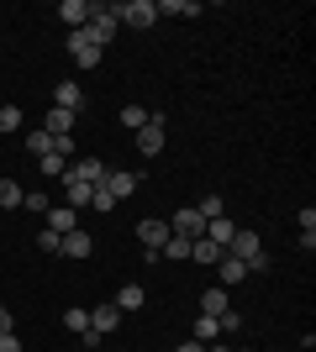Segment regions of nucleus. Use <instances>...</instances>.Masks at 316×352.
<instances>
[{
    "instance_id": "f704fd0d",
    "label": "nucleus",
    "mask_w": 316,
    "mask_h": 352,
    "mask_svg": "<svg viewBox=\"0 0 316 352\" xmlns=\"http://www.w3.org/2000/svg\"><path fill=\"white\" fill-rule=\"evenodd\" d=\"M216 321H222V331H238V326H242V316H238V310H222Z\"/></svg>"
},
{
    "instance_id": "1a4fd4ad",
    "label": "nucleus",
    "mask_w": 316,
    "mask_h": 352,
    "mask_svg": "<svg viewBox=\"0 0 316 352\" xmlns=\"http://www.w3.org/2000/svg\"><path fill=\"white\" fill-rule=\"evenodd\" d=\"M169 232H174V236H190V242H196V236L206 232V221H200V210H196V206H185V210H174Z\"/></svg>"
},
{
    "instance_id": "a878e982",
    "label": "nucleus",
    "mask_w": 316,
    "mask_h": 352,
    "mask_svg": "<svg viewBox=\"0 0 316 352\" xmlns=\"http://www.w3.org/2000/svg\"><path fill=\"white\" fill-rule=\"evenodd\" d=\"M153 121V111H143V105H121V126H132V132H143Z\"/></svg>"
},
{
    "instance_id": "bb28decb",
    "label": "nucleus",
    "mask_w": 316,
    "mask_h": 352,
    "mask_svg": "<svg viewBox=\"0 0 316 352\" xmlns=\"http://www.w3.org/2000/svg\"><path fill=\"white\" fill-rule=\"evenodd\" d=\"M301 248H306V252L316 248V210H311V206L301 210Z\"/></svg>"
},
{
    "instance_id": "c9c22d12",
    "label": "nucleus",
    "mask_w": 316,
    "mask_h": 352,
    "mask_svg": "<svg viewBox=\"0 0 316 352\" xmlns=\"http://www.w3.org/2000/svg\"><path fill=\"white\" fill-rule=\"evenodd\" d=\"M0 352H21V337H16V331H0Z\"/></svg>"
},
{
    "instance_id": "a211bd4d",
    "label": "nucleus",
    "mask_w": 316,
    "mask_h": 352,
    "mask_svg": "<svg viewBox=\"0 0 316 352\" xmlns=\"http://www.w3.org/2000/svg\"><path fill=\"white\" fill-rule=\"evenodd\" d=\"M69 168H74V174L85 179V184H95V190H101V184H105V174H111V168H105L101 158H79V163H69Z\"/></svg>"
},
{
    "instance_id": "f3484780",
    "label": "nucleus",
    "mask_w": 316,
    "mask_h": 352,
    "mask_svg": "<svg viewBox=\"0 0 316 352\" xmlns=\"http://www.w3.org/2000/svg\"><path fill=\"white\" fill-rule=\"evenodd\" d=\"M111 305H116L121 316H127V310H143V305H148V294H143V284H121V289H116V300H111Z\"/></svg>"
},
{
    "instance_id": "2f4dec72",
    "label": "nucleus",
    "mask_w": 316,
    "mask_h": 352,
    "mask_svg": "<svg viewBox=\"0 0 316 352\" xmlns=\"http://www.w3.org/2000/svg\"><path fill=\"white\" fill-rule=\"evenodd\" d=\"M200 221H216V216H222V195H200Z\"/></svg>"
},
{
    "instance_id": "72a5a7b5",
    "label": "nucleus",
    "mask_w": 316,
    "mask_h": 352,
    "mask_svg": "<svg viewBox=\"0 0 316 352\" xmlns=\"http://www.w3.org/2000/svg\"><path fill=\"white\" fill-rule=\"evenodd\" d=\"M37 248H43V252H59V232H48V226H43V232H37Z\"/></svg>"
},
{
    "instance_id": "f03ea898",
    "label": "nucleus",
    "mask_w": 316,
    "mask_h": 352,
    "mask_svg": "<svg viewBox=\"0 0 316 352\" xmlns=\"http://www.w3.org/2000/svg\"><path fill=\"white\" fill-rule=\"evenodd\" d=\"M116 21L121 27H153L158 21V0H116Z\"/></svg>"
},
{
    "instance_id": "6ab92c4d",
    "label": "nucleus",
    "mask_w": 316,
    "mask_h": 352,
    "mask_svg": "<svg viewBox=\"0 0 316 352\" xmlns=\"http://www.w3.org/2000/svg\"><path fill=\"white\" fill-rule=\"evenodd\" d=\"M79 226V210H69V206H59V210H48V232H74Z\"/></svg>"
},
{
    "instance_id": "7ed1b4c3",
    "label": "nucleus",
    "mask_w": 316,
    "mask_h": 352,
    "mask_svg": "<svg viewBox=\"0 0 316 352\" xmlns=\"http://www.w3.org/2000/svg\"><path fill=\"white\" fill-rule=\"evenodd\" d=\"M116 27H121V21H116V6H95L90 21H85V32H90V43H95V47L111 43V37H116Z\"/></svg>"
},
{
    "instance_id": "9d476101",
    "label": "nucleus",
    "mask_w": 316,
    "mask_h": 352,
    "mask_svg": "<svg viewBox=\"0 0 316 352\" xmlns=\"http://www.w3.org/2000/svg\"><path fill=\"white\" fill-rule=\"evenodd\" d=\"M59 252H63V258H90L95 242H90V232H85V226H74V232L59 236Z\"/></svg>"
},
{
    "instance_id": "393cba45",
    "label": "nucleus",
    "mask_w": 316,
    "mask_h": 352,
    "mask_svg": "<svg viewBox=\"0 0 316 352\" xmlns=\"http://www.w3.org/2000/svg\"><path fill=\"white\" fill-rule=\"evenodd\" d=\"M216 337H222V321H216V316H196V342H206V347H211Z\"/></svg>"
},
{
    "instance_id": "412c9836",
    "label": "nucleus",
    "mask_w": 316,
    "mask_h": 352,
    "mask_svg": "<svg viewBox=\"0 0 316 352\" xmlns=\"http://www.w3.org/2000/svg\"><path fill=\"white\" fill-rule=\"evenodd\" d=\"M21 200H27V190L16 179H0V210H21Z\"/></svg>"
},
{
    "instance_id": "b1692460",
    "label": "nucleus",
    "mask_w": 316,
    "mask_h": 352,
    "mask_svg": "<svg viewBox=\"0 0 316 352\" xmlns=\"http://www.w3.org/2000/svg\"><path fill=\"white\" fill-rule=\"evenodd\" d=\"M27 147H32V158H48V153H59V137H48V132H27Z\"/></svg>"
},
{
    "instance_id": "6e6552de",
    "label": "nucleus",
    "mask_w": 316,
    "mask_h": 352,
    "mask_svg": "<svg viewBox=\"0 0 316 352\" xmlns=\"http://www.w3.org/2000/svg\"><path fill=\"white\" fill-rule=\"evenodd\" d=\"M137 184H143V179H137L132 168H111V174H105V184H101V190L111 195V200H127V195H132Z\"/></svg>"
},
{
    "instance_id": "473e14b6",
    "label": "nucleus",
    "mask_w": 316,
    "mask_h": 352,
    "mask_svg": "<svg viewBox=\"0 0 316 352\" xmlns=\"http://www.w3.org/2000/svg\"><path fill=\"white\" fill-rule=\"evenodd\" d=\"M21 210H37V216H48V195H43V190H27V200H21Z\"/></svg>"
},
{
    "instance_id": "20e7f679",
    "label": "nucleus",
    "mask_w": 316,
    "mask_h": 352,
    "mask_svg": "<svg viewBox=\"0 0 316 352\" xmlns=\"http://www.w3.org/2000/svg\"><path fill=\"white\" fill-rule=\"evenodd\" d=\"M59 184H63V206H69V210H90V200H95V184H85V179L74 174V168H69V174H63Z\"/></svg>"
},
{
    "instance_id": "ea45409f",
    "label": "nucleus",
    "mask_w": 316,
    "mask_h": 352,
    "mask_svg": "<svg viewBox=\"0 0 316 352\" xmlns=\"http://www.w3.org/2000/svg\"><path fill=\"white\" fill-rule=\"evenodd\" d=\"M238 352H248V347H238Z\"/></svg>"
},
{
    "instance_id": "9b49d317",
    "label": "nucleus",
    "mask_w": 316,
    "mask_h": 352,
    "mask_svg": "<svg viewBox=\"0 0 316 352\" xmlns=\"http://www.w3.org/2000/svg\"><path fill=\"white\" fill-rule=\"evenodd\" d=\"M90 11H95L90 0H63V6H59V21H63V27H69V32H85V21H90Z\"/></svg>"
},
{
    "instance_id": "c756f323",
    "label": "nucleus",
    "mask_w": 316,
    "mask_h": 352,
    "mask_svg": "<svg viewBox=\"0 0 316 352\" xmlns=\"http://www.w3.org/2000/svg\"><path fill=\"white\" fill-rule=\"evenodd\" d=\"M63 326H69V331H79V337H85V331H90V310H63Z\"/></svg>"
},
{
    "instance_id": "4be33fe9",
    "label": "nucleus",
    "mask_w": 316,
    "mask_h": 352,
    "mask_svg": "<svg viewBox=\"0 0 316 352\" xmlns=\"http://www.w3.org/2000/svg\"><path fill=\"white\" fill-rule=\"evenodd\" d=\"M158 258H174V263H185V258H190V236H174V232H169V242L158 248Z\"/></svg>"
},
{
    "instance_id": "f8f14e48",
    "label": "nucleus",
    "mask_w": 316,
    "mask_h": 352,
    "mask_svg": "<svg viewBox=\"0 0 316 352\" xmlns=\"http://www.w3.org/2000/svg\"><path fill=\"white\" fill-rule=\"evenodd\" d=\"M53 105H59V111H74V116H79V105H85V89H79V79H63V85H53Z\"/></svg>"
},
{
    "instance_id": "4c0bfd02",
    "label": "nucleus",
    "mask_w": 316,
    "mask_h": 352,
    "mask_svg": "<svg viewBox=\"0 0 316 352\" xmlns=\"http://www.w3.org/2000/svg\"><path fill=\"white\" fill-rule=\"evenodd\" d=\"M174 352H206V342H196V337H190V342H180Z\"/></svg>"
},
{
    "instance_id": "4468645a",
    "label": "nucleus",
    "mask_w": 316,
    "mask_h": 352,
    "mask_svg": "<svg viewBox=\"0 0 316 352\" xmlns=\"http://www.w3.org/2000/svg\"><path fill=\"white\" fill-rule=\"evenodd\" d=\"M74 111H59V105H48V126H43V132L48 137H74Z\"/></svg>"
},
{
    "instance_id": "2eb2a0df",
    "label": "nucleus",
    "mask_w": 316,
    "mask_h": 352,
    "mask_svg": "<svg viewBox=\"0 0 316 352\" xmlns=\"http://www.w3.org/2000/svg\"><path fill=\"white\" fill-rule=\"evenodd\" d=\"M232 232H238V226H232V221H227V216H216V221H206V232H200V236H206V242H211V248H216V252H227V242H232Z\"/></svg>"
},
{
    "instance_id": "e433bc0d",
    "label": "nucleus",
    "mask_w": 316,
    "mask_h": 352,
    "mask_svg": "<svg viewBox=\"0 0 316 352\" xmlns=\"http://www.w3.org/2000/svg\"><path fill=\"white\" fill-rule=\"evenodd\" d=\"M90 210H116V200H111V195H105V190H95V200H90Z\"/></svg>"
},
{
    "instance_id": "5701e85b",
    "label": "nucleus",
    "mask_w": 316,
    "mask_h": 352,
    "mask_svg": "<svg viewBox=\"0 0 316 352\" xmlns=\"http://www.w3.org/2000/svg\"><path fill=\"white\" fill-rule=\"evenodd\" d=\"M158 16H200V0H158Z\"/></svg>"
},
{
    "instance_id": "ddd939ff",
    "label": "nucleus",
    "mask_w": 316,
    "mask_h": 352,
    "mask_svg": "<svg viewBox=\"0 0 316 352\" xmlns=\"http://www.w3.org/2000/svg\"><path fill=\"white\" fill-rule=\"evenodd\" d=\"M116 326H121V310L116 305H95L90 310V331H95V337H111Z\"/></svg>"
},
{
    "instance_id": "c85d7f7f",
    "label": "nucleus",
    "mask_w": 316,
    "mask_h": 352,
    "mask_svg": "<svg viewBox=\"0 0 316 352\" xmlns=\"http://www.w3.org/2000/svg\"><path fill=\"white\" fill-rule=\"evenodd\" d=\"M190 258H196V263H216V258H222V252L211 248L206 236H196V242H190Z\"/></svg>"
},
{
    "instance_id": "423d86ee",
    "label": "nucleus",
    "mask_w": 316,
    "mask_h": 352,
    "mask_svg": "<svg viewBox=\"0 0 316 352\" xmlns=\"http://www.w3.org/2000/svg\"><path fill=\"white\" fill-rule=\"evenodd\" d=\"M137 242H143V248H148V258H158V248H164L169 242V221H137Z\"/></svg>"
},
{
    "instance_id": "f257e3e1",
    "label": "nucleus",
    "mask_w": 316,
    "mask_h": 352,
    "mask_svg": "<svg viewBox=\"0 0 316 352\" xmlns=\"http://www.w3.org/2000/svg\"><path fill=\"white\" fill-rule=\"evenodd\" d=\"M227 252H232V258H242V268H248V274H264V268H269V258H264V242H258V232H248V226H238V232H232Z\"/></svg>"
},
{
    "instance_id": "0eeeda50",
    "label": "nucleus",
    "mask_w": 316,
    "mask_h": 352,
    "mask_svg": "<svg viewBox=\"0 0 316 352\" xmlns=\"http://www.w3.org/2000/svg\"><path fill=\"white\" fill-rule=\"evenodd\" d=\"M164 142H169V137H164V121H158V116L137 132V153H143V158H158V153H164Z\"/></svg>"
},
{
    "instance_id": "aec40b11",
    "label": "nucleus",
    "mask_w": 316,
    "mask_h": 352,
    "mask_svg": "<svg viewBox=\"0 0 316 352\" xmlns=\"http://www.w3.org/2000/svg\"><path fill=\"white\" fill-rule=\"evenodd\" d=\"M222 310H232V305H227V289H222V284H211V289L200 294V316H222Z\"/></svg>"
},
{
    "instance_id": "dca6fc26",
    "label": "nucleus",
    "mask_w": 316,
    "mask_h": 352,
    "mask_svg": "<svg viewBox=\"0 0 316 352\" xmlns=\"http://www.w3.org/2000/svg\"><path fill=\"white\" fill-rule=\"evenodd\" d=\"M216 274H222V289H232V284H242V279H248L242 258H232V252H222V258H216Z\"/></svg>"
},
{
    "instance_id": "58836bf2",
    "label": "nucleus",
    "mask_w": 316,
    "mask_h": 352,
    "mask_svg": "<svg viewBox=\"0 0 316 352\" xmlns=\"http://www.w3.org/2000/svg\"><path fill=\"white\" fill-rule=\"evenodd\" d=\"M0 331H16V326H11V310H6V305H0Z\"/></svg>"
},
{
    "instance_id": "39448f33",
    "label": "nucleus",
    "mask_w": 316,
    "mask_h": 352,
    "mask_svg": "<svg viewBox=\"0 0 316 352\" xmlns=\"http://www.w3.org/2000/svg\"><path fill=\"white\" fill-rule=\"evenodd\" d=\"M69 58H74V69H95L101 63V47L90 43V32H69Z\"/></svg>"
},
{
    "instance_id": "7c9ffc66",
    "label": "nucleus",
    "mask_w": 316,
    "mask_h": 352,
    "mask_svg": "<svg viewBox=\"0 0 316 352\" xmlns=\"http://www.w3.org/2000/svg\"><path fill=\"white\" fill-rule=\"evenodd\" d=\"M0 132H6V137L21 132V111H16V105H0Z\"/></svg>"
},
{
    "instance_id": "cd10ccee",
    "label": "nucleus",
    "mask_w": 316,
    "mask_h": 352,
    "mask_svg": "<svg viewBox=\"0 0 316 352\" xmlns=\"http://www.w3.org/2000/svg\"><path fill=\"white\" fill-rule=\"evenodd\" d=\"M37 168H43L48 179H63V174H69V158H59V153H48V158H37Z\"/></svg>"
}]
</instances>
